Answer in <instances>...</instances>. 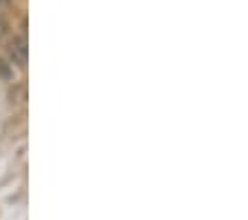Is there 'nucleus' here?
<instances>
[{"label":"nucleus","instance_id":"obj_1","mask_svg":"<svg viewBox=\"0 0 248 220\" xmlns=\"http://www.w3.org/2000/svg\"><path fill=\"white\" fill-rule=\"evenodd\" d=\"M11 58H14L20 67L27 65V40L25 38H16V40L11 42Z\"/></svg>","mask_w":248,"mask_h":220}]
</instances>
